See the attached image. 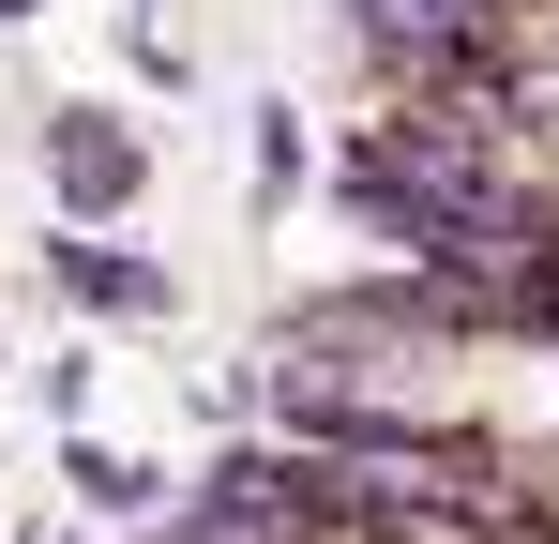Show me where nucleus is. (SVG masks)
Segmentation results:
<instances>
[{
    "label": "nucleus",
    "instance_id": "obj_1",
    "mask_svg": "<svg viewBox=\"0 0 559 544\" xmlns=\"http://www.w3.org/2000/svg\"><path fill=\"white\" fill-rule=\"evenodd\" d=\"M46 181H61V212H76V227H106V212L152 181V152H136L106 106H61V121H46Z\"/></svg>",
    "mask_w": 559,
    "mask_h": 544
},
{
    "label": "nucleus",
    "instance_id": "obj_2",
    "mask_svg": "<svg viewBox=\"0 0 559 544\" xmlns=\"http://www.w3.org/2000/svg\"><path fill=\"white\" fill-rule=\"evenodd\" d=\"M46 272H61L92 318H167V272H152V258H121V243H46Z\"/></svg>",
    "mask_w": 559,
    "mask_h": 544
},
{
    "label": "nucleus",
    "instance_id": "obj_3",
    "mask_svg": "<svg viewBox=\"0 0 559 544\" xmlns=\"http://www.w3.org/2000/svg\"><path fill=\"white\" fill-rule=\"evenodd\" d=\"M76 499H92V515H152V469H121V453H76Z\"/></svg>",
    "mask_w": 559,
    "mask_h": 544
},
{
    "label": "nucleus",
    "instance_id": "obj_4",
    "mask_svg": "<svg viewBox=\"0 0 559 544\" xmlns=\"http://www.w3.org/2000/svg\"><path fill=\"white\" fill-rule=\"evenodd\" d=\"M0 15H46V0H0Z\"/></svg>",
    "mask_w": 559,
    "mask_h": 544
}]
</instances>
